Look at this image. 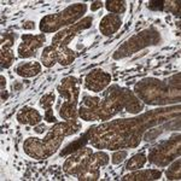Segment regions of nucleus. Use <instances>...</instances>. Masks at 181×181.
I'll return each mask as SVG.
<instances>
[{
  "label": "nucleus",
  "mask_w": 181,
  "mask_h": 181,
  "mask_svg": "<svg viewBox=\"0 0 181 181\" xmlns=\"http://www.w3.org/2000/svg\"><path fill=\"white\" fill-rule=\"evenodd\" d=\"M149 7L152 10H162L163 9V1H155V3H150Z\"/></svg>",
  "instance_id": "nucleus-1"
}]
</instances>
